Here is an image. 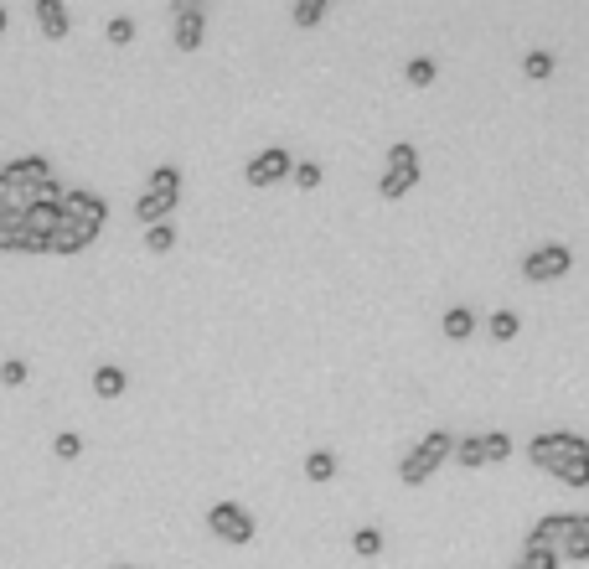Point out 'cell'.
I'll return each mask as SVG.
<instances>
[{
    "label": "cell",
    "mask_w": 589,
    "mask_h": 569,
    "mask_svg": "<svg viewBox=\"0 0 589 569\" xmlns=\"http://www.w3.org/2000/svg\"><path fill=\"white\" fill-rule=\"evenodd\" d=\"M527 461L553 471L564 487H589V440L574 430H543L527 440Z\"/></svg>",
    "instance_id": "6da1fadb"
},
{
    "label": "cell",
    "mask_w": 589,
    "mask_h": 569,
    "mask_svg": "<svg viewBox=\"0 0 589 569\" xmlns=\"http://www.w3.org/2000/svg\"><path fill=\"white\" fill-rule=\"evenodd\" d=\"M181 202V171L176 166H155L150 171V182L135 202V218L150 228V223H171V207Z\"/></svg>",
    "instance_id": "7a4b0ae2"
},
{
    "label": "cell",
    "mask_w": 589,
    "mask_h": 569,
    "mask_svg": "<svg viewBox=\"0 0 589 569\" xmlns=\"http://www.w3.org/2000/svg\"><path fill=\"white\" fill-rule=\"evenodd\" d=\"M450 451H455V435H450V430H429V435L414 445V451L398 461V476H403L409 487H419V482H429V476H434V466L450 461Z\"/></svg>",
    "instance_id": "3957f363"
},
{
    "label": "cell",
    "mask_w": 589,
    "mask_h": 569,
    "mask_svg": "<svg viewBox=\"0 0 589 569\" xmlns=\"http://www.w3.org/2000/svg\"><path fill=\"white\" fill-rule=\"evenodd\" d=\"M57 213L68 218V223H78V228H88V233H104L109 202L99 192H88V187H68V192H62V202H57Z\"/></svg>",
    "instance_id": "277c9868"
},
{
    "label": "cell",
    "mask_w": 589,
    "mask_h": 569,
    "mask_svg": "<svg viewBox=\"0 0 589 569\" xmlns=\"http://www.w3.org/2000/svg\"><path fill=\"white\" fill-rule=\"evenodd\" d=\"M207 528L217 533V538H228V544H254V513H248V507H238V502H212L207 507Z\"/></svg>",
    "instance_id": "5b68a950"
},
{
    "label": "cell",
    "mask_w": 589,
    "mask_h": 569,
    "mask_svg": "<svg viewBox=\"0 0 589 569\" xmlns=\"http://www.w3.org/2000/svg\"><path fill=\"white\" fill-rule=\"evenodd\" d=\"M290 151L285 145H264V151H254L248 156V166H243V176H248V187H274V182H285L290 176Z\"/></svg>",
    "instance_id": "8992f818"
},
{
    "label": "cell",
    "mask_w": 589,
    "mask_h": 569,
    "mask_svg": "<svg viewBox=\"0 0 589 569\" xmlns=\"http://www.w3.org/2000/svg\"><path fill=\"white\" fill-rule=\"evenodd\" d=\"M171 16H176V47L197 52L202 32H207V6H202V0H171Z\"/></svg>",
    "instance_id": "52a82bcc"
},
{
    "label": "cell",
    "mask_w": 589,
    "mask_h": 569,
    "mask_svg": "<svg viewBox=\"0 0 589 569\" xmlns=\"http://www.w3.org/2000/svg\"><path fill=\"white\" fill-rule=\"evenodd\" d=\"M569 264H574V249L564 244H543L522 259V275L527 280H558V275H569Z\"/></svg>",
    "instance_id": "ba28073f"
},
{
    "label": "cell",
    "mask_w": 589,
    "mask_h": 569,
    "mask_svg": "<svg viewBox=\"0 0 589 569\" xmlns=\"http://www.w3.org/2000/svg\"><path fill=\"white\" fill-rule=\"evenodd\" d=\"M558 559H569V564L589 559V513H569V533H564V544H558Z\"/></svg>",
    "instance_id": "9c48e42d"
},
{
    "label": "cell",
    "mask_w": 589,
    "mask_h": 569,
    "mask_svg": "<svg viewBox=\"0 0 589 569\" xmlns=\"http://www.w3.org/2000/svg\"><path fill=\"white\" fill-rule=\"evenodd\" d=\"M93 238H99V233H88V228H78V223L62 218V223L52 228V238H47V249H42V254H78V249L93 244Z\"/></svg>",
    "instance_id": "30bf717a"
},
{
    "label": "cell",
    "mask_w": 589,
    "mask_h": 569,
    "mask_svg": "<svg viewBox=\"0 0 589 569\" xmlns=\"http://www.w3.org/2000/svg\"><path fill=\"white\" fill-rule=\"evenodd\" d=\"M564 533H569V513H548V518L533 523V533H527V549H553L558 554Z\"/></svg>",
    "instance_id": "8fae6325"
},
{
    "label": "cell",
    "mask_w": 589,
    "mask_h": 569,
    "mask_svg": "<svg viewBox=\"0 0 589 569\" xmlns=\"http://www.w3.org/2000/svg\"><path fill=\"white\" fill-rule=\"evenodd\" d=\"M37 26H42L52 42H62V37L73 32V16H68V6H62V0H37Z\"/></svg>",
    "instance_id": "7c38bea8"
},
{
    "label": "cell",
    "mask_w": 589,
    "mask_h": 569,
    "mask_svg": "<svg viewBox=\"0 0 589 569\" xmlns=\"http://www.w3.org/2000/svg\"><path fill=\"white\" fill-rule=\"evenodd\" d=\"M414 187H419V166H409V171L388 166V171L378 176V192H383V197H409Z\"/></svg>",
    "instance_id": "4fadbf2b"
},
{
    "label": "cell",
    "mask_w": 589,
    "mask_h": 569,
    "mask_svg": "<svg viewBox=\"0 0 589 569\" xmlns=\"http://www.w3.org/2000/svg\"><path fill=\"white\" fill-rule=\"evenodd\" d=\"M124 388H130V378H124V368H114V363L93 368V394H99V399H119Z\"/></svg>",
    "instance_id": "5bb4252c"
},
{
    "label": "cell",
    "mask_w": 589,
    "mask_h": 569,
    "mask_svg": "<svg viewBox=\"0 0 589 569\" xmlns=\"http://www.w3.org/2000/svg\"><path fill=\"white\" fill-rule=\"evenodd\" d=\"M0 249H6V254H31V238H26V228H21V213H6V218H0Z\"/></svg>",
    "instance_id": "9a60e30c"
},
{
    "label": "cell",
    "mask_w": 589,
    "mask_h": 569,
    "mask_svg": "<svg viewBox=\"0 0 589 569\" xmlns=\"http://www.w3.org/2000/svg\"><path fill=\"white\" fill-rule=\"evenodd\" d=\"M440 332H445L450 342H465V337L476 332V316L465 311V306H450V311H445V321H440Z\"/></svg>",
    "instance_id": "2e32d148"
},
{
    "label": "cell",
    "mask_w": 589,
    "mask_h": 569,
    "mask_svg": "<svg viewBox=\"0 0 589 569\" xmlns=\"http://www.w3.org/2000/svg\"><path fill=\"white\" fill-rule=\"evenodd\" d=\"M460 466H486V440L481 435H465V440H455V451H450Z\"/></svg>",
    "instance_id": "e0dca14e"
},
{
    "label": "cell",
    "mask_w": 589,
    "mask_h": 569,
    "mask_svg": "<svg viewBox=\"0 0 589 569\" xmlns=\"http://www.w3.org/2000/svg\"><path fill=\"white\" fill-rule=\"evenodd\" d=\"M486 326H491V337H496V342H512V337L522 332L517 311H507V306H502V311H491V321H486Z\"/></svg>",
    "instance_id": "ac0fdd59"
},
{
    "label": "cell",
    "mask_w": 589,
    "mask_h": 569,
    "mask_svg": "<svg viewBox=\"0 0 589 569\" xmlns=\"http://www.w3.org/2000/svg\"><path fill=\"white\" fill-rule=\"evenodd\" d=\"M305 476H310V482H331V476H336V456L331 451H310L305 456Z\"/></svg>",
    "instance_id": "d6986e66"
},
{
    "label": "cell",
    "mask_w": 589,
    "mask_h": 569,
    "mask_svg": "<svg viewBox=\"0 0 589 569\" xmlns=\"http://www.w3.org/2000/svg\"><path fill=\"white\" fill-rule=\"evenodd\" d=\"M352 549H357L362 559H378V554H383V528H357V533H352Z\"/></svg>",
    "instance_id": "ffe728a7"
},
{
    "label": "cell",
    "mask_w": 589,
    "mask_h": 569,
    "mask_svg": "<svg viewBox=\"0 0 589 569\" xmlns=\"http://www.w3.org/2000/svg\"><path fill=\"white\" fill-rule=\"evenodd\" d=\"M171 244H176V228H171V223H150V228H145V249H150V254H166Z\"/></svg>",
    "instance_id": "44dd1931"
},
{
    "label": "cell",
    "mask_w": 589,
    "mask_h": 569,
    "mask_svg": "<svg viewBox=\"0 0 589 569\" xmlns=\"http://www.w3.org/2000/svg\"><path fill=\"white\" fill-rule=\"evenodd\" d=\"M403 78H409L414 88H429V83H434V57H409V68H403Z\"/></svg>",
    "instance_id": "7402d4cb"
},
{
    "label": "cell",
    "mask_w": 589,
    "mask_h": 569,
    "mask_svg": "<svg viewBox=\"0 0 589 569\" xmlns=\"http://www.w3.org/2000/svg\"><path fill=\"white\" fill-rule=\"evenodd\" d=\"M290 176H295V187H300V192H310V187H321V176H326V171H321L316 161H295Z\"/></svg>",
    "instance_id": "603a6c76"
},
{
    "label": "cell",
    "mask_w": 589,
    "mask_h": 569,
    "mask_svg": "<svg viewBox=\"0 0 589 569\" xmlns=\"http://www.w3.org/2000/svg\"><path fill=\"white\" fill-rule=\"evenodd\" d=\"M52 451H57L62 461H78V456H83V435H78V430H62V435L52 440Z\"/></svg>",
    "instance_id": "cb8c5ba5"
},
{
    "label": "cell",
    "mask_w": 589,
    "mask_h": 569,
    "mask_svg": "<svg viewBox=\"0 0 589 569\" xmlns=\"http://www.w3.org/2000/svg\"><path fill=\"white\" fill-rule=\"evenodd\" d=\"M522 73H527V78H548V73H553V52H543V47L527 52V57H522Z\"/></svg>",
    "instance_id": "d4e9b609"
},
{
    "label": "cell",
    "mask_w": 589,
    "mask_h": 569,
    "mask_svg": "<svg viewBox=\"0 0 589 569\" xmlns=\"http://www.w3.org/2000/svg\"><path fill=\"white\" fill-rule=\"evenodd\" d=\"M388 166H398V171H409V166H419V145L414 140H398L393 151H388Z\"/></svg>",
    "instance_id": "484cf974"
},
{
    "label": "cell",
    "mask_w": 589,
    "mask_h": 569,
    "mask_svg": "<svg viewBox=\"0 0 589 569\" xmlns=\"http://www.w3.org/2000/svg\"><path fill=\"white\" fill-rule=\"evenodd\" d=\"M517 569H558V554L553 549H522Z\"/></svg>",
    "instance_id": "4316f807"
},
{
    "label": "cell",
    "mask_w": 589,
    "mask_h": 569,
    "mask_svg": "<svg viewBox=\"0 0 589 569\" xmlns=\"http://www.w3.org/2000/svg\"><path fill=\"white\" fill-rule=\"evenodd\" d=\"M326 16V0H295V26H316Z\"/></svg>",
    "instance_id": "83f0119b"
},
{
    "label": "cell",
    "mask_w": 589,
    "mask_h": 569,
    "mask_svg": "<svg viewBox=\"0 0 589 569\" xmlns=\"http://www.w3.org/2000/svg\"><path fill=\"white\" fill-rule=\"evenodd\" d=\"M486 440V461H507L512 456V440L502 435V430H491V435H481Z\"/></svg>",
    "instance_id": "f1b7e54d"
},
{
    "label": "cell",
    "mask_w": 589,
    "mask_h": 569,
    "mask_svg": "<svg viewBox=\"0 0 589 569\" xmlns=\"http://www.w3.org/2000/svg\"><path fill=\"white\" fill-rule=\"evenodd\" d=\"M130 37H135V16H109V42L124 47Z\"/></svg>",
    "instance_id": "f546056e"
},
{
    "label": "cell",
    "mask_w": 589,
    "mask_h": 569,
    "mask_svg": "<svg viewBox=\"0 0 589 569\" xmlns=\"http://www.w3.org/2000/svg\"><path fill=\"white\" fill-rule=\"evenodd\" d=\"M0 383H6V388L26 383V363H21V357H6V363H0Z\"/></svg>",
    "instance_id": "4dcf8cb0"
},
{
    "label": "cell",
    "mask_w": 589,
    "mask_h": 569,
    "mask_svg": "<svg viewBox=\"0 0 589 569\" xmlns=\"http://www.w3.org/2000/svg\"><path fill=\"white\" fill-rule=\"evenodd\" d=\"M11 213V197H6V187H0V218H6Z\"/></svg>",
    "instance_id": "1f68e13d"
},
{
    "label": "cell",
    "mask_w": 589,
    "mask_h": 569,
    "mask_svg": "<svg viewBox=\"0 0 589 569\" xmlns=\"http://www.w3.org/2000/svg\"><path fill=\"white\" fill-rule=\"evenodd\" d=\"M6 21H11V16H6V6H0V32H6Z\"/></svg>",
    "instance_id": "d6a6232c"
},
{
    "label": "cell",
    "mask_w": 589,
    "mask_h": 569,
    "mask_svg": "<svg viewBox=\"0 0 589 569\" xmlns=\"http://www.w3.org/2000/svg\"><path fill=\"white\" fill-rule=\"evenodd\" d=\"M114 569H135V564H114Z\"/></svg>",
    "instance_id": "836d02e7"
},
{
    "label": "cell",
    "mask_w": 589,
    "mask_h": 569,
    "mask_svg": "<svg viewBox=\"0 0 589 569\" xmlns=\"http://www.w3.org/2000/svg\"><path fill=\"white\" fill-rule=\"evenodd\" d=\"M512 569H517V564H512Z\"/></svg>",
    "instance_id": "e575fe53"
}]
</instances>
